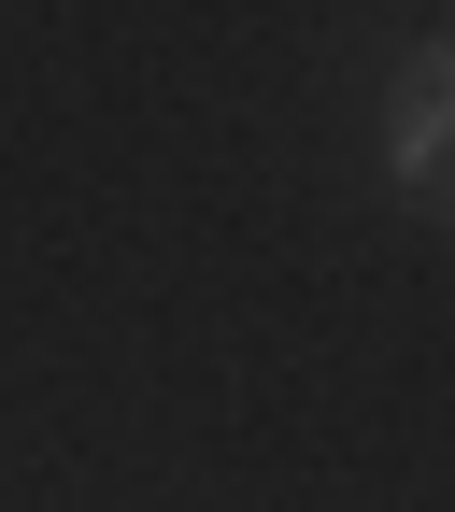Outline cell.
Returning a JSON list of instances; mask_svg holds the SVG:
<instances>
[{"label":"cell","mask_w":455,"mask_h":512,"mask_svg":"<svg viewBox=\"0 0 455 512\" xmlns=\"http://www.w3.org/2000/svg\"><path fill=\"white\" fill-rule=\"evenodd\" d=\"M399 86H413V100H441V114H455V29H427V43H413V57H399Z\"/></svg>","instance_id":"7a4b0ae2"},{"label":"cell","mask_w":455,"mask_h":512,"mask_svg":"<svg viewBox=\"0 0 455 512\" xmlns=\"http://www.w3.org/2000/svg\"><path fill=\"white\" fill-rule=\"evenodd\" d=\"M384 185H399L427 228H455V114L413 100V86H384Z\"/></svg>","instance_id":"6da1fadb"}]
</instances>
